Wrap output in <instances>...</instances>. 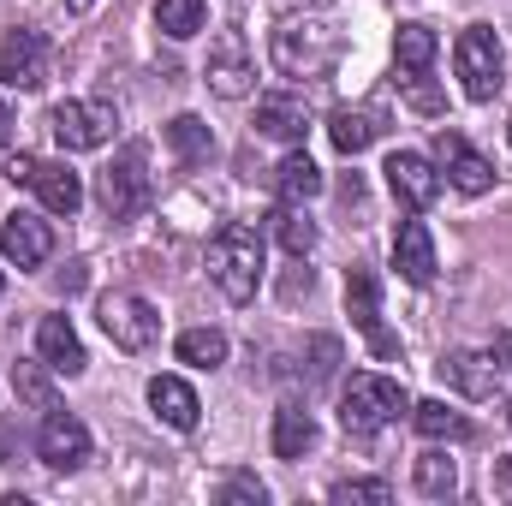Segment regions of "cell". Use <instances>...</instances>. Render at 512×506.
I'll return each mask as SVG.
<instances>
[{"instance_id": "6da1fadb", "label": "cell", "mask_w": 512, "mask_h": 506, "mask_svg": "<svg viewBox=\"0 0 512 506\" xmlns=\"http://www.w3.org/2000/svg\"><path fill=\"white\" fill-rule=\"evenodd\" d=\"M340 48H346V30L334 24V12H322V6H304V12H286L280 24H274V36H268V60H274V72L280 78H328L334 72V60H340Z\"/></svg>"}, {"instance_id": "7a4b0ae2", "label": "cell", "mask_w": 512, "mask_h": 506, "mask_svg": "<svg viewBox=\"0 0 512 506\" xmlns=\"http://www.w3.org/2000/svg\"><path fill=\"white\" fill-rule=\"evenodd\" d=\"M209 280L221 286L227 304H251L262 286V233L251 221H227L209 239Z\"/></svg>"}, {"instance_id": "3957f363", "label": "cell", "mask_w": 512, "mask_h": 506, "mask_svg": "<svg viewBox=\"0 0 512 506\" xmlns=\"http://www.w3.org/2000/svg\"><path fill=\"white\" fill-rule=\"evenodd\" d=\"M399 411H411L405 387L393 376H376V370H358L346 381V393H340V423L358 441H370V435H382L387 423H399Z\"/></svg>"}, {"instance_id": "277c9868", "label": "cell", "mask_w": 512, "mask_h": 506, "mask_svg": "<svg viewBox=\"0 0 512 506\" xmlns=\"http://www.w3.org/2000/svg\"><path fill=\"white\" fill-rule=\"evenodd\" d=\"M453 72H459V84H465V96H471V102H495V96H501V84H507L501 36H495L489 24L459 30V42H453Z\"/></svg>"}, {"instance_id": "5b68a950", "label": "cell", "mask_w": 512, "mask_h": 506, "mask_svg": "<svg viewBox=\"0 0 512 506\" xmlns=\"http://www.w3.org/2000/svg\"><path fill=\"white\" fill-rule=\"evenodd\" d=\"M96 197H102L108 221H137V215L149 209L155 185H149V149H143V143H126V149L114 155V167H102Z\"/></svg>"}, {"instance_id": "8992f818", "label": "cell", "mask_w": 512, "mask_h": 506, "mask_svg": "<svg viewBox=\"0 0 512 506\" xmlns=\"http://www.w3.org/2000/svg\"><path fill=\"white\" fill-rule=\"evenodd\" d=\"M120 126V108L114 102H102V96H72V102H60L54 114H48V131H54V143L66 149V155H78V149H102L108 137Z\"/></svg>"}, {"instance_id": "52a82bcc", "label": "cell", "mask_w": 512, "mask_h": 506, "mask_svg": "<svg viewBox=\"0 0 512 506\" xmlns=\"http://www.w3.org/2000/svg\"><path fill=\"white\" fill-rule=\"evenodd\" d=\"M6 179L12 185H30L42 197L48 215H78L84 209V179L66 167V161H36V155H12L6 161Z\"/></svg>"}, {"instance_id": "ba28073f", "label": "cell", "mask_w": 512, "mask_h": 506, "mask_svg": "<svg viewBox=\"0 0 512 506\" xmlns=\"http://www.w3.org/2000/svg\"><path fill=\"white\" fill-rule=\"evenodd\" d=\"M96 316H102V328H108V340H114L120 352H149V346L161 340V316H155V304L137 298V292H102Z\"/></svg>"}, {"instance_id": "9c48e42d", "label": "cell", "mask_w": 512, "mask_h": 506, "mask_svg": "<svg viewBox=\"0 0 512 506\" xmlns=\"http://www.w3.org/2000/svg\"><path fill=\"white\" fill-rule=\"evenodd\" d=\"M203 78H209V90H215L221 102H245V96H251L256 90V60H251L245 30H221V36H215Z\"/></svg>"}, {"instance_id": "30bf717a", "label": "cell", "mask_w": 512, "mask_h": 506, "mask_svg": "<svg viewBox=\"0 0 512 506\" xmlns=\"http://www.w3.org/2000/svg\"><path fill=\"white\" fill-rule=\"evenodd\" d=\"M48 60H54V48H48V36L42 30H0V84L6 90H42L48 84Z\"/></svg>"}, {"instance_id": "8fae6325", "label": "cell", "mask_w": 512, "mask_h": 506, "mask_svg": "<svg viewBox=\"0 0 512 506\" xmlns=\"http://www.w3.org/2000/svg\"><path fill=\"white\" fill-rule=\"evenodd\" d=\"M435 167L447 173V185H453L459 197H483V191H495V161L477 155L459 131H441V137H435Z\"/></svg>"}, {"instance_id": "7c38bea8", "label": "cell", "mask_w": 512, "mask_h": 506, "mask_svg": "<svg viewBox=\"0 0 512 506\" xmlns=\"http://www.w3.org/2000/svg\"><path fill=\"white\" fill-rule=\"evenodd\" d=\"M36 453L48 471H78L90 459V429L72 417V411H42V429H36Z\"/></svg>"}, {"instance_id": "4fadbf2b", "label": "cell", "mask_w": 512, "mask_h": 506, "mask_svg": "<svg viewBox=\"0 0 512 506\" xmlns=\"http://www.w3.org/2000/svg\"><path fill=\"white\" fill-rule=\"evenodd\" d=\"M387 191L411 209V215H423L435 197H441V173H435V155H417V149H399V155H387Z\"/></svg>"}, {"instance_id": "5bb4252c", "label": "cell", "mask_w": 512, "mask_h": 506, "mask_svg": "<svg viewBox=\"0 0 512 506\" xmlns=\"http://www.w3.org/2000/svg\"><path fill=\"white\" fill-rule=\"evenodd\" d=\"M346 310H352L358 334L376 346V358H393V352H399V340L382 328V286H376L370 268H346Z\"/></svg>"}, {"instance_id": "9a60e30c", "label": "cell", "mask_w": 512, "mask_h": 506, "mask_svg": "<svg viewBox=\"0 0 512 506\" xmlns=\"http://www.w3.org/2000/svg\"><path fill=\"white\" fill-rule=\"evenodd\" d=\"M0 256H6L12 268H42V262L54 256V227H48L42 215H30V209H12V215L0 221Z\"/></svg>"}, {"instance_id": "2e32d148", "label": "cell", "mask_w": 512, "mask_h": 506, "mask_svg": "<svg viewBox=\"0 0 512 506\" xmlns=\"http://www.w3.org/2000/svg\"><path fill=\"white\" fill-rule=\"evenodd\" d=\"M36 358H42L54 376H84V370H90V352H84V340H78V328H72L66 316H42V328H36Z\"/></svg>"}, {"instance_id": "e0dca14e", "label": "cell", "mask_w": 512, "mask_h": 506, "mask_svg": "<svg viewBox=\"0 0 512 506\" xmlns=\"http://www.w3.org/2000/svg\"><path fill=\"white\" fill-rule=\"evenodd\" d=\"M435 370H441L447 387H459L465 399H495V387H501V364H495V352H447Z\"/></svg>"}, {"instance_id": "ac0fdd59", "label": "cell", "mask_w": 512, "mask_h": 506, "mask_svg": "<svg viewBox=\"0 0 512 506\" xmlns=\"http://www.w3.org/2000/svg\"><path fill=\"white\" fill-rule=\"evenodd\" d=\"M393 268H399V280H411V286H429L435 280V239H429V227L423 221H399V233H393Z\"/></svg>"}, {"instance_id": "d6986e66", "label": "cell", "mask_w": 512, "mask_h": 506, "mask_svg": "<svg viewBox=\"0 0 512 506\" xmlns=\"http://www.w3.org/2000/svg\"><path fill=\"white\" fill-rule=\"evenodd\" d=\"M149 405H155V417H161L167 429H179V435H191V429H197V417H203V405H197L191 381H179V376H155V381H149Z\"/></svg>"}, {"instance_id": "ffe728a7", "label": "cell", "mask_w": 512, "mask_h": 506, "mask_svg": "<svg viewBox=\"0 0 512 506\" xmlns=\"http://www.w3.org/2000/svg\"><path fill=\"white\" fill-rule=\"evenodd\" d=\"M382 131H387L382 108H334V114H328V137H334L340 155H364Z\"/></svg>"}, {"instance_id": "44dd1931", "label": "cell", "mask_w": 512, "mask_h": 506, "mask_svg": "<svg viewBox=\"0 0 512 506\" xmlns=\"http://www.w3.org/2000/svg\"><path fill=\"white\" fill-rule=\"evenodd\" d=\"M310 114L298 96H262L256 102V137H274V143H304Z\"/></svg>"}, {"instance_id": "7402d4cb", "label": "cell", "mask_w": 512, "mask_h": 506, "mask_svg": "<svg viewBox=\"0 0 512 506\" xmlns=\"http://www.w3.org/2000/svg\"><path fill=\"white\" fill-rule=\"evenodd\" d=\"M274 197H280V203H310V197H322V167H316L304 149H292V155L274 167Z\"/></svg>"}, {"instance_id": "603a6c76", "label": "cell", "mask_w": 512, "mask_h": 506, "mask_svg": "<svg viewBox=\"0 0 512 506\" xmlns=\"http://www.w3.org/2000/svg\"><path fill=\"white\" fill-rule=\"evenodd\" d=\"M310 447H316V417L286 399V405L274 411V459H304Z\"/></svg>"}, {"instance_id": "cb8c5ba5", "label": "cell", "mask_w": 512, "mask_h": 506, "mask_svg": "<svg viewBox=\"0 0 512 506\" xmlns=\"http://www.w3.org/2000/svg\"><path fill=\"white\" fill-rule=\"evenodd\" d=\"M435 54H441V42H435V30H429V24H399V36H393L399 78H417V72H429V66H435Z\"/></svg>"}, {"instance_id": "d4e9b609", "label": "cell", "mask_w": 512, "mask_h": 506, "mask_svg": "<svg viewBox=\"0 0 512 506\" xmlns=\"http://www.w3.org/2000/svg\"><path fill=\"white\" fill-rule=\"evenodd\" d=\"M411 423H417V435H429V441H465V435H471V417L453 411L447 399H417V405H411Z\"/></svg>"}, {"instance_id": "484cf974", "label": "cell", "mask_w": 512, "mask_h": 506, "mask_svg": "<svg viewBox=\"0 0 512 506\" xmlns=\"http://www.w3.org/2000/svg\"><path fill=\"white\" fill-rule=\"evenodd\" d=\"M167 149L185 167H197V161L215 155V131H209V120H197V114H179V120H167Z\"/></svg>"}, {"instance_id": "4316f807", "label": "cell", "mask_w": 512, "mask_h": 506, "mask_svg": "<svg viewBox=\"0 0 512 506\" xmlns=\"http://www.w3.org/2000/svg\"><path fill=\"white\" fill-rule=\"evenodd\" d=\"M173 352H179V364H191V370H221V364H227V334H221V328H185Z\"/></svg>"}, {"instance_id": "83f0119b", "label": "cell", "mask_w": 512, "mask_h": 506, "mask_svg": "<svg viewBox=\"0 0 512 506\" xmlns=\"http://www.w3.org/2000/svg\"><path fill=\"white\" fill-rule=\"evenodd\" d=\"M203 24H209V6H203V0H155V30H161V36L191 42Z\"/></svg>"}, {"instance_id": "f1b7e54d", "label": "cell", "mask_w": 512, "mask_h": 506, "mask_svg": "<svg viewBox=\"0 0 512 506\" xmlns=\"http://www.w3.org/2000/svg\"><path fill=\"white\" fill-rule=\"evenodd\" d=\"M274 239L286 245V256L316 251V221L304 215V203H280V209H274Z\"/></svg>"}, {"instance_id": "f546056e", "label": "cell", "mask_w": 512, "mask_h": 506, "mask_svg": "<svg viewBox=\"0 0 512 506\" xmlns=\"http://www.w3.org/2000/svg\"><path fill=\"white\" fill-rule=\"evenodd\" d=\"M411 483H417L423 495H435V501H441V495H453V489H459V471H453V459H447V453H423V459L411 465Z\"/></svg>"}, {"instance_id": "4dcf8cb0", "label": "cell", "mask_w": 512, "mask_h": 506, "mask_svg": "<svg viewBox=\"0 0 512 506\" xmlns=\"http://www.w3.org/2000/svg\"><path fill=\"white\" fill-rule=\"evenodd\" d=\"M328 501H340V506H387L393 501V483H382V477H346V483L328 489Z\"/></svg>"}, {"instance_id": "1f68e13d", "label": "cell", "mask_w": 512, "mask_h": 506, "mask_svg": "<svg viewBox=\"0 0 512 506\" xmlns=\"http://www.w3.org/2000/svg\"><path fill=\"white\" fill-rule=\"evenodd\" d=\"M12 387H18V399H30L36 411H54V405H60L54 387H48V376H42L36 364H18V370H12Z\"/></svg>"}, {"instance_id": "d6a6232c", "label": "cell", "mask_w": 512, "mask_h": 506, "mask_svg": "<svg viewBox=\"0 0 512 506\" xmlns=\"http://www.w3.org/2000/svg\"><path fill=\"white\" fill-rule=\"evenodd\" d=\"M334 370H340V340L334 334H316L310 340V381H334Z\"/></svg>"}, {"instance_id": "836d02e7", "label": "cell", "mask_w": 512, "mask_h": 506, "mask_svg": "<svg viewBox=\"0 0 512 506\" xmlns=\"http://www.w3.org/2000/svg\"><path fill=\"white\" fill-rule=\"evenodd\" d=\"M221 501H227V506H262V501H268V489L256 483L251 471H233V477L221 483Z\"/></svg>"}, {"instance_id": "e575fe53", "label": "cell", "mask_w": 512, "mask_h": 506, "mask_svg": "<svg viewBox=\"0 0 512 506\" xmlns=\"http://www.w3.org/2000/svg\"><path fill=\"white\" fill-rule=\"evenodd\" d=\"M405 84V102L417 108V114H441V90L429 84V72H417V78H399Z\"/></svg>"}, {"instance_id": "d590c367", "label": "cell", "mask_w": 512, "mask_h": 506, "mask_svg": "<svg viewBox=\"0 0 512 506\" xmlns=\"http://www.w3.org/2000/svg\"><path fill=\"white\" fill-rule=\"evenodd\" d=\"M495 495H501V501H512V453L495 465Z\"/></svg>"}, {"instance_id": "8d00e7d4", "label": "cell", "mask_w": 512, "mask_h": 506, "mask_svg": "<svg viewBox=\"0 0 512 506\" xmlns=\"http://www.w3.org/2000/svg\"><path fill=\"white\" fill-rule=\"evenodd\" d=\"M489 352H495V364H501V370H512V328H507V334H495V346H489Z\"/></svg>"}, {"instance_id": "74e56055", "label": "cell", "mask_w": 512, "mask_h": 506, "mask_svg": "<svg viewBox=\"0 0 512 506\" xmlns=\"http://www.w3.org/2000/svg\"><path fill=\"white\" fill-rule=\"evenodd\" d=\"M12 143V114H6V102H0V149Z\"/></svg>"}, {"instance_id": "f35d334b", "label": "cell", "mask_w": 512, "mask_h": 506, "mask_svg": "<svg viewBox=\"0 0 512 506\" xmlns=\"http://www.w3.org/2000/svg\"><path fill=\"white\" fill-rule=\"evenodd\" d=\"M66 6H72V12H90V6H96V0H66Z\"/></svg>"}, {"instance_id": "ab89813d", "label": "cell", "mask_w": 512, "mask_h": 506, "mask_svg": "<svg viewBox=\"0 0 512 506\" xmlns=\"http://www.w3.org/2000/svg\"><path fill=\"white\" fill-rule=\"evenodd\" d=\"M507 143H512V120H507Z\"/></svg>"}, {"instance_id": "60d3db41", "label": "cell", "mask_w": 512, "mask_h": 506, "mask_svg": "<svg viewBox=\"0 0 512 506\" xmlns=\"http://www.w3.org/2000/svg\"><path fill=\"white\" fill-rule=\"evenodd\" d=\"M0 292H6V274H0Z\"/></svg>"}, {"instance_id": "b9f144b4", "label": "cell", "mask_w": 512, "mask_h": 506, "mask_svg": "<svg viewBox=\"0 0 512 506\" xmlns=\"http://www.w3.org/2000/svg\"><path fill=\"white\" fill-rule=\"evenodd\" d=\"M507 423H512V405H507Z\"/></svg>"}]
</instances>
